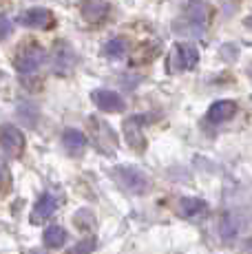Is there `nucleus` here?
I'll return each mask as SVG.
<instances>
[{"label":"nucleus","mask_w":252,"mask_h":254,"mask_svg":"<svg viewBox=\"0 0 252 254\" xmlns=\"http://www.w3.org/2000/svg\"><path fill=\"white\" fill-rule=\"evenodd\" d=\"M139 124H142V117H130V120L124 122L126 139H128V144L135 146V148H142L144 146V137H142V130H139Z\"/></svg>","instance_id":"obj_13"},{"label":"nucleus","mask_w":252,"mask_h":254,"mask_svg":"<svg viewBox=\"0 0 252 254\" xmlns=\"http://www.w3.org/2000/svg\"><path fill=\"white\" fill-rule=\"evenodd\" d=\"M0 148L11 157H20L25 150V135L11 124L0 126Z\"/></svg>","instance_id":"obj_5"},{"label":"nucleus","mask_w":252,"mask_h":254,"mask_svg":"<svg viewBox=\"0 0 252 254\" xmlns=\"http://www.w3.org/2000/svg\"><path fill=\"white\" fill-rule=\"evenodd\" d=\"M53 62H56V71L58 73H66L71 66L75 64V53L66 42H60L56 47V56H53Z\"/></svg>","instance_id":"obj_11"},{"label":"nucleus","mask_w":252,"mask_h":254,"mask_svg":"<svg viewBox=\"0 0 252 254\" xmlns=\"http://www.w3.org/2000/svg\"><path fill=\"white\" fill-rule=\"evenodd\" d=\"M62 144H64V148L69 150L71 155H77V153L84 150L86 135L82 133V130H77V128H66L64 133H62Z\"/></svg>","instance_id":"obj_12"},{"label":"nucleus","mask_w":252,"mask_h":254,"mask_svg":"<svg viewBox=\"0 0 252 254\" xmlns=\"http://www.w3.org/2000/svg\"><path fill=\"white\" fill-rule=\"evenodd\" d=\"M95 246H98L95 239H84V241H80L75 248H71L69 254H91L95 250Z\"/></svg>","instance_id":"obj_17"},{"label":"nucleus","mask_w":252,"mask_h":254,"mask_svg":"<svg viewBox=\"0 0 252 254\" xmlns=\"http://www.w3.org/2000/svg\"><path fill=\"white\" fill-rule=\"evenodd\" d=\"M18 22L25 24V27H31V29H51L56 24V18L49 9L45 7H33V9H27L25 13L18 16Z\"/></svg>","instance_id":"obj_7"},{"label":"nucleus","mask_w":252,"mask_h":254,"mask_svg":"<svg viewBox=\"0 0 252 254\" xmlns=\"http://www.w3.org/2000/svg\"><path fill=\"white\" fill-rule=\"evenodd\" d=\"M237 115V104L232 100H219L215 102V104H210V109H208V122H212V124H221V122H228L232 120V117Z\"/></svg>","instance_id":"obj_8"},{"label":"nucleus","mask_w":252,"mask_h":254,"mask_svg":"<svg viewBox=\"0 0 252 254\" xmlns=\"http://www.w3.org/2000/svg\"><path fill=\"white\" fill-rule=\"evenodd\" d=\"M69 239V234L62 226H49L42 234V241H45L47 248H62Z\"/></svg>","instance_id":"obj_14"},{"label":"nucleus","mask_w":252,"mask_h":254,"mask_svg":"<svg viewBox=\"0 0 252 254\" xmlns=\"http://www.w3.org/2000/svg\"><path fill=\"white\" fill-rule=\"evenodd\" d=\"M113 177L130 194H144L148 190V177L135 166H115Z\"/></svg>","instance_id":"obj_2"},{"label":"nucleus","mask_w":252,"mask_h":254,"mask_svg":"<svg viewBox=\"0 0 252 254\" xmlns=\"http://www.w3.org/2000/svg\"><path fill=\"white\" fill-rule=\"evenodd\" d=\"M246 27H250V29H252V16H250V18H246Z\"/></svg>","instance_id":"obj_19"},{"label":"nucleus","mask_w":252,"mask_h":254,"mask_svg":"<svg viewBox=\"0 0 252 254\" xmlns=\"http://www.w3.org/2000/svg\"><path fill=\"white\" fill-rule=\"evenodd\" d=\"M208 4L201 0H190L186 7V11L182 13V18L175 20V31L179 33H192V36H201L208 22Z\"/></svg>","instance_id":"obj_1"},{"label":"nucleus","mask_w":252,"mask_h":254,"mask_svg":"<svg viewBox=\"0 0 252 254\" xmlns=\"http://www.w3.org/2000/svg\"><path fill=\"white\" fill-rule=\"evenodd\" d=\"M45 62V49H42L38 42H29L16 53L13 58V66L18 69V73L22 75H29V73H36Z\"/></svg>","instance_id":"obj_3"},{"label":"nucleus","mask_w":252,"mask_h":254,"mask_svg":"<svg viewBox=\"0 0 252 254\" xmlns=\"http://www.w3.org/2000/svg\"><path fill=\"white\" fill-rule=\"evenodd\" d=\"M199 62V51L188 42H179L171 49L168 56V69L171 71H192Z\"/></svg>","instance_id":"obj_4"},{"label":"nucleus","mask_w":252,"mask_h":254,"mask_svg":"<svg viewBox=\"0 0 252 254\" xmlns=\"http://www.w3.org/2000/svg\"><path fill=\"white\" fill-rule=\"evenodd\" d=\"M109 13V2L104 0H84L82 2V16L86 22H102Z\"/></svg>","instance_id":"obj_10"},{"label":"nucleus","mask_w":252,"mask_h":254,"mask_svg":"<svg viewBox=\"0 0 252 254\" xmlns=\"http://www.w3.org/2000/svg\"><path fill=\"white\" fill-rule=\"evenodd\" d=\"M126 53V42L122 38H115V40H109L104 45V56L106 58H113V60H120V58H124Z\"/></svg>","instance_id":"obj_16"},{"label":"nucleus","mask_w":252,"mask_h":254,"mask_svg":"<svg viewBox=\"0 0 252 254\" xmlns=\"http://www.w3.org/2000/svg\"><path fill=\"white\" fill-rule=\"evenodd\" d=\"M179 210H182L184 217H195L201 210H206V201H201V199H197V197H184L182 201H179Z\"/></svg>","instance_id":"obj_15"},{"label":"nucleus","mask_w":252,"mask_h":254,"mask_svg":"<svg viewBox=\"0 0 252 254\" xmlns=\"http://www.w3.org/2000/svg\"><path fill=\"white\" fill-rule=\"evenodd\" d=\"M13 31V24L9 18H4L2 13H0V40H4V38H9Z\"/></svg>","instance_id":"obj_18"},{"label":"nucleus","mask_w":252,"mask_h":254,"mask_svg":"<svg viewBox=\"0 0 252 254\" xmlns=\"http://www.w3.org/2000/svg\"><path fill=\"white\" fill-rule=\"evenodd\" d=\"M91 100H93V104L98 106L100 111H106V113H122L126 109L124 100L120 93L115 91H109V89H98L91 93Z\"/></svg>","instance_id":"obj_6"},{"label":"nucleus","mask_w":252,"mask_h":254,"mask_svg":"<svg viewBox=\"0 0 252 254\" xmlns=\"http://www.w3.org/2000/svg\"><path fill=\"white\" fill-rule=\"evenodd\" d=\"M58 210V201L53 194H42L36 203H33V210H31V221L33 223H45V219H49L53 212Z\"/></svg>","instance_id":"obj_9"},{"label":"nucleus","mask_w":252,"mask_h":254,"mask_svg":"<svg viewBox=\"0 0 252 254\" xmlns=\"http://www.w3.org/2000/svg\"><path fill=\"white\" fill-rule=\"evenodd\" d=\"M2 179H4V170L0 168V182H2Z\"/></svg>","instance_id":"obj_20"},{"label":"nucleus","mask_w":252,"mask_h":254,"mask_svg":"<svg viewBox=\"0 0 252 254\" xmlns=\"http://www.w3.org/2000/svg\"><path fill=\"white\" fill-rule=\"evenodd\" d=\"M248 254H252V243H250V246H248Z\"/></svg>","instance_id":"obj_21"}]
</instances>
